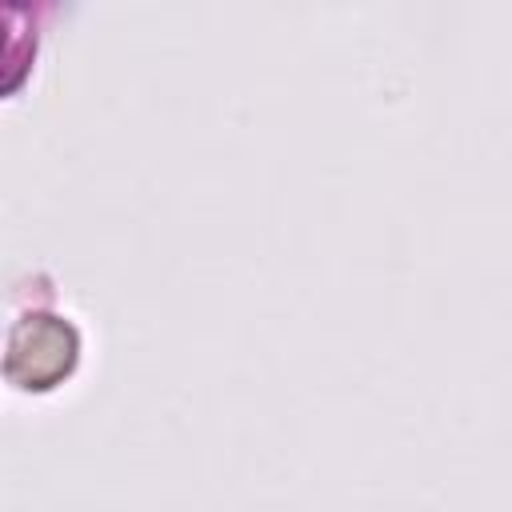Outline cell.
<instances>
[{"mask_svg":"<svg viewBox=\"0 0 512 512\" xmlns=\"http://www.w3.org/2000/svg\"><path fill=\"white\" fill-rule=\"evenodd\" d=\"M80 356L84 332L76 316L60 312L56 304H28L8 324L0 372L24 392H52L76 376Z\"/></svg>","mask_w":512,"mask_h":512,"instance_id":"obj_1","label":"cell"}]
</instances>
